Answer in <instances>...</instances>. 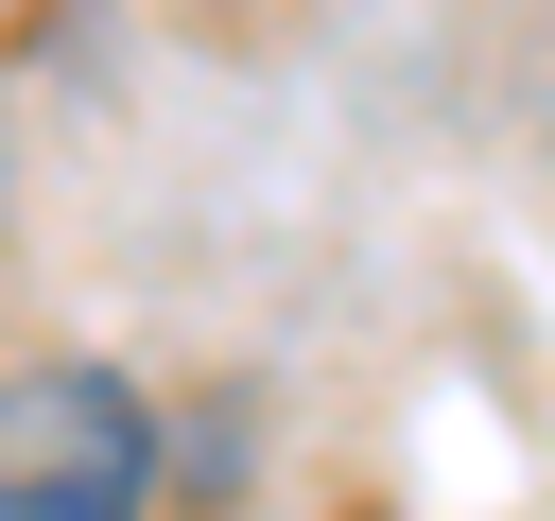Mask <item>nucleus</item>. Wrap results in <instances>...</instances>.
I'll return each instance as SVG.
<instances>
[{"label":"nucleus","instance_id":"1","mask_svg":"<svg viewBox=\"0 0 555 521\" xmlns=\"http://www.w3.org/2000/svg\"><path fill=\"white\" fill-rule=\"evenodd\" d=\"M156 399L121 365H0V521H156Z\"/></svg>","mask_w":555,"mask_h":521},{"label":"nucleus","instance_id":"3","mask_svg":"<svg viewBox=\"0 0 555 521\" xmlns=\"http://www.w3.org/2000/svg\"><path fill=\"white\" fill-rule=\"evenodd\" d=\"M347 521H382V504H347Z\"/></svg>","mask_w":555,"mask_h":521},{"label":"nucleus","instance_id":"2","mask_svg":"<svg viewBox=\"0 0 555 521\" xmlns=\"http://www.w3.org/2000/svg\"><path fill=\"white\" fill-rule=\"evenodd\" d=\"M69 17H87V0H0V52H52Z\"/></svg>","mask_w":555,"mask_h":521}]
</instances>
